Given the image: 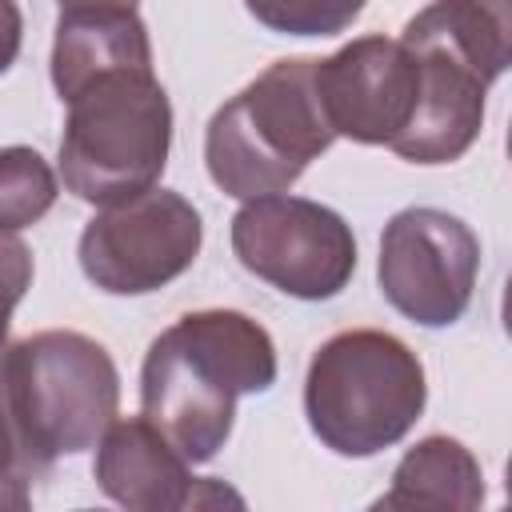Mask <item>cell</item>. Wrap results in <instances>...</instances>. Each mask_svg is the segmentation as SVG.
<instances>
[{
    "instance_id": "16",
    "label": "cell",
    "mask_w": 512,
    "mask_h": 512,
    "mask_svg": "<svg viewBox=\"0 0 512 512\" xmlns=\"http://www.w3.org/2000/svg\"><path fill=\"white\" fill-rule=\"evenodd\" d=\"M28 284H32V248L20 236L0 232V352L8 344V324Z\"/></svg>"
},
{
    "instance_id": "13",
    "label": "cell",
    "mask_w": 512,
    "mask_h": 512,
    "mask_svg": "<svg viewBox=\"0 0 512 512\" xmlns=\"http://www.w3.org/2000/svg\"><path fill=\"white\" fill-rule=\"evenodd\" d=\"M384 500L396 512H480V460L456 436H424L392 468V488Z\"/></svg>"
},
{
    "instance_id": "12",
    "label": "cell",
    "mask_w": 512,
    "mask_h": 512,
    "mask_svg": "<svg viewBox=\"0 0 512 512\" xmlns=\"http://www.w3.org/2000/svg\"><path fill=\"white\" fill-rule=\"evenodd\" d=\"M52 88L60 100L120 68H152V40L132 4H64L52 36Z\"/></svg>"
},
{
    "instance_id": "21",
    "label": "cell",
    "mask_w": 512,
    "mask_h": 512,
    "mask_svg": "<svg viewBox=\"0 0 512 512\" xmlns=\"http://www.w3.org/2000/svg\"><path fill=\"white\" fill-rule=\"evenodd\" d=\"M368 512H396V508H392V504L380 496V500H372V504H368Z\"/></svg>"
},
{
    "instance_id": "10",
    "label": "cell",
    "mask_w": 512,
    "mask_h": 512,
    "mask_svg": "<svg viewBox=\"0 0 512 512\" xmlns=\"http://www.w3.org/2000/svg\"><path fill=\"white\" fill-rule=\"evenodd\" d=\"M316 96L332 136L392 148L416 116L420 64L396 36H356L316 56Z\"/></svg>"
},
{
    "instance_id": "18",
    "label": "cell",
    "mask_w": 512,
    "mask_h": 512,
    "mask_svg": "<svg viewBox=\"0 0 512 512\" xmlns=\"http://www.w3.org/2000/svg\"><path fill=\"white\" fill-rule=\"evenodd\" d=\"M20 40H24V16L12 0H0V76L16 64Z\"/></svg>"
},
{
    "instance_id": "8",
    "label": "cell",
    "mask_w": 512,
    "mask_h": 512,
    "mask_svg": "<svg viewBox=\"0 0 512 512\" xmlns=\"http://www.w3.org/2000/svg\"><path fill=\"white\" fill-rule=\"evenodd\" d=\"M204 244L196 204L172 188L100 208L76 244L80 272L108 296H148L184 276Z\"/></svg>"
},
{
    "instance_id": "14",
    "label": "cell",
    "mask_w": 512,
    "mask_h": 512,
    "mask_svg": "<svg viewBox=\"0 0 512 512\" xmlns=\"http://www.w3.org/2000/svg\"><path fill=\"white\" fill-rule=\"evenodd\" d=\"M60 196V180L52 164L28 148V144H8L0 148V232H20L52 212Z\"/></svg>"
},
{
    "instance_id": "20",
    "label": "cell",
    "mask_w": 512,
    "mask_h": 512,
    "mask_svg": "<svg viewBox=\"0 0 512 512\" xmlns=\"http://www.w3.org/2000/svg\"><path fill=\"white\" fill-rule=\"evenodd\" d=\"M24 468L20 460V444H16V432H12V420H8V404H4V388H0V480L8 472Z\"/></svg>"
},
{
    "instance_id": "3",
    "label": "cell",
    "mask_w": 512,
    "mask_h": 512,
    "mask_svg": "<svg viewBox=\"0 0 512 512\" xmlns=\"http://www.w3.org/2000/svg\"><path fill=\"white\" fill-rule=\"evenodd\" d=\"M332 140L316 96V56H284L212 112L204 164L224 196L248 204L288 192Z\"/></svg>"
},
{
    "instance_id": "7",
    "label": "cell",
    "mask_w": 512,
    "mask_h": 512,
    "mask_svg": "<svg viewBox=\"0 0 512 512\" xmlns=\"http://www.w3.org/2000/svg\"><path fill=\"white\" fill-rule=\"evenodd\" d=\"M232 252L244 272L292 300H332L356 272L352 224L308 196H260L232 216Z\"/></svg>"
},
{
    "instance_id": "11",
    "label": "cell",
    "mask_w": 512,
    "mask_h": 512,
    "mask_svg": "<svg viewBox=\"0 0 512 512\" xmlns=\"http://www.w3.org/2000/svg\"><path fill=\"white\" fill-rule=\"evenodd\" d=\"M92 476L124 512H188L200 480L144 416L108 424L96 444Z\"/></svg>"
},
{
    "instance_id": "1",
    "label": "cell",
    "mask_w": 512,
    "mask_h": 512,
    "mask_svg": "<svg viewBox=\"0 0 512 512\" xmlns=\"http://www.w3.org/2000/svg\"><path fill=\"white\" fill-rule=\"evenodd\" d=\"M276 372V344L260 320L236 308L184 312L148 344L140 408L188 464H204L228 444L236 400L268 392Z\"/></svg>"
},
{
    "instance_id": "15",
    "label": "cell",
    "mask_w": 512,
    "mask_h": 512,
    "mask_svg": "<svg viewBox=\"0 0 512 512\" xmlns=\"http://www.w3.org/2000/svg\"><path fill=\"white\" fill-rule=\"evenodd\" d=\"M248 16L268 24L272 32L288 36H336L356 16L360 4H332V0H272V4H248Z\"/></svg>"
},
{
    "instance_id": "19",
    "label": "cell",
    "mask_w": 512,
    "mask_h": 512,
    "mask_svg": "<svg viewBox=\"0 0 512 512\" xmlns=\"http://www.w3.org/2000/svg\"><path fill=\"white\" fill-rule=\"evenodd\" d=\"M0 512H32V476L16 468L0 480Z\"/></svg>"
},
{
    "instance_id": "2",
    "label": "cell",
    "mask_w": 512,
    "mask_h": 512,
    "mask_svg": "<svg viewBox=\"0 0 512 512\" xmlns=\"http://www.w3.org/2000/svg\"><path fill=\"white\" fill-rule=\"evenodd\" d=\"M396 40L420 64V100L392 152L408 164H452L476 144L488 88L508 68V8L440 0L420 8Z\"/></svg>"
},
{
    "instance_id": "5",
    "label": "cell",
    "mask_w": 512,
    "mask_h": 512,
    "mask_svg": "<svg viewBox=\"0 0 512 512\" xmlns=\"http://www.w3.org/2000/svg\"><path fill=\"white\" fill-rule=\"evenodd\" d=\"M428 404L420 356L384 328L328 336L304 376V416L312 436L348 460L396 448Z\"/></svg>"
},
{
    "instance_id": "22",
    "label": "cell",
    "mask_w": 512,
    "mask_h": 512,
    "mask_svg": "<svg viewBox=\"0 0 512 512\" xmlns=\"http://www.w3.org/2000/svg\"><path fill=\"white\" fill-rule=\"evenodd\" d=\"M76 512H104V508H76Z\"/></svg>"
},
{
    "instance_id": "9",
    "label": "cell",
    "mask_w": 512,
    "mask_h": 512,
    "mask_svg": "<svg viewBox=\"0 0 512 512\" xmlns=\"http://www.w3.org/2000/svg\"><path fill=\"white\" fill-rule=\"evenodd\" d=\"M480 236L444 208H400L380 236L384 300L420 328L456 324L476 292Z\"/></svg>"
},
{
    "instance_id": "6",
    "label": "cell",
    "mask_w": 512,
    "mask_h": 512,
    "mask_svg": "<svg viewBox=\"0 0 512 512\" xmlns=\"http://www.w3.org/2000/svg\"><path fill=\"white\" fill-rule=\"evenodd\" d=\"M64 104L60 180L76 200L112 208L160 184L172 148V104L156 68L104 72Z\"/></svg>"
},
{
    "instance_id": "17",
    "label": "cell",
    "mask_w": 512,
    "mask_h": 512,
    "mask_svg": "<svg viewBox=\"0 0 512 512\" xmlns=\"http://www.w3.org/2000/svg\"><path fill=\"white\" fill-rule=\"evenodd\" d=\"M188 512H248V500H244L240 488H232L228 480H220V476H200Z\"/></svg>"
},
{
    "instance_id": "4",
    "label": "cell",
    "mask_w": 512,
    "mask_h": 512,
    "mask_svg": "<svg viewBox=\"0 0 512 512\" xmlns=\"http://www.w3.org/2000/svg\"><path fill=\"white\" fill-rule=\"evenodd\" d=\"M0 388L24 468H48L100 444L120 408L108 348L72 328L32 332L0 352Z\"/></svg>"
}]
</instances>
